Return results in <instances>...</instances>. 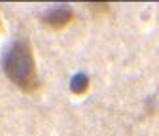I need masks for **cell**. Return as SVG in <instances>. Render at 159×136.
Segmentation results:
<instances>
[{"label":"cell","instance_id":"cell-2","mask_svg":"<svg viewBox=\"0 0 159 136\" xmlns=\"http://www.w3.org/2000/svg\"><path fill=\"white\" fill-rule=\"evenodd\" d=\"M74 19V13L68 6H59V8H51L49 11H46L44 15V21L48 27L51 29H63L66 27L70 21Z\"/></svg>","mask_w":159,"mask_h":136},{"label":"cell","instance_id":"cell-3","mask_svg":"<svg viewBox=\"0 0 159 136\" xmlns=\"http://www.w3.org/2000/svg\"><path fill=\"white\" fill-rule=\"evenodd\" d=\"M87 89H89V77L84 72H78L70 80V91L74 94H84Z\"/></svg>","mask_w":159,"mask_h":136},{"label":"cell","instance_id":"cell-1","mask_svg":"<svg viewBox=\"0 0 159 136\" xmlns=\"http://www.w3.org/2000/svg\"><path fill=\"white\" fill-rule=\"evenodd\" d=\"M2 68H4V74L8 76V80L15 83L19 89L32 93L40 87L34 57H32V49L29 42L25 40L11 42L4 51Z\"/></svg>","mask_w":159,"mask_h":136}]
</instances>
